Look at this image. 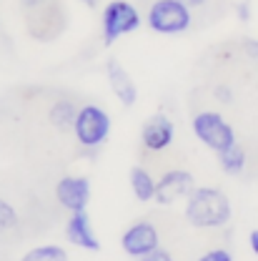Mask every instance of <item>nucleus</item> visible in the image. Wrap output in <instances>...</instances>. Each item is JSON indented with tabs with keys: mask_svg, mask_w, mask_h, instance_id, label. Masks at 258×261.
<instances>
[{
	"mask_svg": "<svg viewBox=\"0 0 258 261\" xmlns=\"http://www.w3.org/2000/svg\"><path fill=\"white\" fill-rule=\"evenodd\" d=\"M233 216V206L221 189L216 186H195L186 198V221L193 228H221Z\"/></svg>",
	"mask_w": 258,
	"mask_h": 261,
	"instance_id": "1",
	"label": "nucleus"
},
{
	"mask_svg": "<svg viewBox=\"0 0 258 261\" xmlns=\"http://www.w3.org/2000/svg\"><path fill=\"white\" fill-rule=\"evenodd\" d=\"M191 128H193L195 138L206 148H211L213 153H221V151L231 148L233 143H238L233 126L218 111H200V113H195L193 121H191Z\"/></svg>",
	"mask_w": 258,
	"mask_h": 261,
	"instance_id": "2",
	"label": "nucleus"
},
{
	"mask_svg": "<svg viewBox=\"0 0 258 261\" xmlns=\"http://www.w3.org/2000/svg\"><path fill=\"white\" fill-rule=\"evenodd\" d=\"M191 8L181 0H153L148 8V28L161 35H181L191 28Z\"/></svg>",
	"mask_w": 258,
	"mask_h": 261,
	"instance_id": "3",
	"label": "nucleus"
},
{
	"mask_svg": "<svg viewBox=\"0 0 258 261\" xmlns=\"http://www.w3.org/2000/svg\"><path fill=\"white\" fill-rule=\"evenodd\" d=\"M100 28H103V43L113 45L118 38H123L128 33H135L140 28V13L128 0H110L103 8Z\"/></svg>",
	"mask_w": 258,
	"mask_h": 261,
	"instance_id": "4",
	"label": "nucleus"
},
{
	"mask_svg": "<svg viewBox=\"0 0 258 261\" xmlns=\"http://www.w3.org/2000/svg\"><path fill=\"white\" fill-rule=\"evenodd\" d=\"M73 133H75V141L80 146H85V148L103 146L108 141V136H110V116H108V111H103L96 103L80 106Z\"/></svg>",
	"mask_w": 258,
	"mask_h": 261,
	"instance_id": "5",
	"label": "nucleus"
},
{
	"mask_svg": "<svg viewBox=\"0 0 258 261\" xmlns=\"http://www.w3.org/2000/svg\"><path fill=\"white\" fill-rule=\"evenodd\" d=\"M121 246H123V251L128 256L140 261L143 256H148L151 251H156L161 246V233L151 221H135V224H130L123 231Z\"/></svg>",
	"mask_w": 258,
	"mask_h": 261,
	"instance_id": "6",
	"label": "nucleus"
},
{
	"mask_svg": "<svg viewBox=\"0 0 258 261\" xmlns=\"http://www.w3.org/2000/svg\"><path fill=\"white\" fill-rule=\"evenodd\" d=\"M193 191H195L193 173H188V171H183V168H170V171H165L161 178H158L156 203L170 206V203H178V201L188 198Z\"/></svg>",
	"mask_w": 258,
	"mask_h": 261,
	"instance_id": "7",
	"label": "nucleus"
},
{
	"mask_svg": "<svg viewBox=\"0 0 258 261\" xmlns=\"http://www.w3.org/2000/svg\"><path fill=\"white\" fill-rule=\"evenodd\" d=\"M55 198L65 211H88L91 203V181L88 176H63L55 184Z\"/></svg>",
	"mask_w": 258,
	"mask_h": 261,
	"instance_id": "8",
	"label": "nucleus"
},
{
	"mask_svg": "<svg viewBox=\"0 0 258 261\" xmlns=\"http://www.w3.org/2000/svg\"><path fill=\"white\" fill-rule=\"evenodd\" d=\"M176 138V123L165 116V113H153L143 128H140V141L148 151L158 153V151H165Z\"/></svg>",
	"mask_w": 258,
	"mask_h": 261,
	"instance_id": "9",
	"label": "nucleus"
},
{
	"mask_svg": "<svg viewBox=\"0 0 258 261\" xmlns=\"http://www.w3.org/2000/svg\"><path fill=\"white\" fill-rule=\"evenodd\" d=\"M105 78H108V86H110L113 96L118 98L126 108L135 106V100H138V86H135L133 75L128 73V68L121 63L118 58H108L105 61Z\"/></svg>",
	"mask_w": 258,
	"mask_h": 261,
	"instance_id": "10",
	"label": "nucleus"
},
{
	"mask_svg": "<svg viewBox=\"0 0 258 261\" xmlns=\"http://www.w3.org/2000/svg\"><path fill=\"white\" fill-rule=\"evenodd\" d=\"M65 241L70 246L83 249V251H98L100 249V241H98L88 211H75V214L68 216V221H65Z\"/></svg>",
	"mask_w": 258,
	"mask_h": 261,
	"instance_id": "11",
	"label": "nucleus"
},
{
	"mask_svg": "<svg viewBox=\"0 0 258 261\" xmlns=\"http://www.w3.org/2000/svg\"><path fill=\"white\" fill-rule=\"evenodd\" d=\"M156 186H158V181L151 176L148 168H143V166L130 168V191L140 203L156 201Z\"/></svg>",
	"mask_w": 258,
	"mask_h": 261,
	"instance_id": "12",
	"label": "nucleus"
},
{
	"mask_svg": "<svg viewBox=\"0 0 258 261\" xmlns=\"http://www.w3.org/2000/svg\"><path fill=\"white\" fill-rule=\"evenodd\" d=\"M78 106L70 100V98H58L53 106H50V111H48V121H50V126L58 130H70L75 126V118H78Z\"/></svg>",
	"mask_w": 258,
	"mask_h": 261,
	"instance_id": "13",
	"label": "nucleus"
},
{
	"mask_svg": "<svg viewBox=\"0 0 258 261\" xmlns=\"http://www.w3.org/2000/svg\"><path fill=\"white\" fill-rule=\"evenodd\" d=\"M216 156H218V166L223 168V173H228V176L243 173V168H246V151H243L238 143H233L231 148L216 153Z\"/></svg>",
	"mask_w": 258,
	"mask_h": 261,
	"instance_id": "14",
	"label": "nucleus"
},
{
	"mask_svg": "<svg viewBox=\"0 0 258 261\" xmlns=\"http://www.w3.org/2000/svg\"><path fill=\"white\" fill-rule=\"evenodd\" d=\"M18 261H70V259H68V251L61 244H40V246H33L31 251H25Z\"/></svg>",
	"mask_w": 258,
	"mask_h": 261,
	"instance_id": "15",
	"label": "nucleus"
},
{
	"mask_svg": "<svg viewBox=\"0 0 258 261\" xmlns=\"http://www.w3.org/2000/svg\"><path fill=\"white\" fill-rule=\"evenodd\" d=\"M20 224V216L15 211V206L5 198H0V233H8V231H15Z\"/></svg>",
	"mask_w": 258,
	"mask_h": 261,
	"instance_id": "16",
	"label": "nucleus"
},
{
	"mask_svg": "<svg viewBox=\"0 0 258 261\" xmlns=\"http://www.w3.org/2000/svg\"><path fill=\"white\" fill-rule=\"evenodd\" d=\"M198 261H233V254L228 249H211L203 256H198Z\"/></svg>",
	"mask_w": 258,
	"mask_h": 261,
	"instance_id": "17",
	"label": "nucleus"
},
{
	"mask_svg": "<svg viewBox=\"0 0 258 261\" xmlns=\"http://www.w3.org/2000/svg\"><path fill=\"white\" fill-rule=\"evenodd\" d=\"M140 261H176V259H173V256H170L165 249H161V246H158L156 251H151L148 256H143Z\"/></svg>",
	"mask_w": 258,
	"mask_h": 261,
	"instance_id": "18",
	"label": "nucleus"
},
{
	"mask_svg": "<svg viewBox=\"0 0 258 261\" xmlns=\"http://www.w3.org/2000/svg\"><path fill=\"white\" fill-rule=\"evenodd\" d=\"M248 246H251V251L258 256V228H253V231L248 233Z\"/></svg>",
	"mask_w": 258,
	"mask_h": 261,
	"instance_id": "19",
	"label": "nucleus"
},
{
	"mask_svg": "<svg viewBox=\"0 0 258 261\" xmlns=\"http://www.w3.org/2000/svg\"><path fill=\"white\" fill-rule=\"evenodd\" d=\"M246 53H248L251 58H258V43L256 40H248V43H246Z\"/></svg>",
	"mask_w": 258,
	"mask_h": 261,
	"instance_id": "20",
	"label": "nucleus"
},
{
	"mask_svg": "<svg viewBox=\"0 0 258 261\" xmlns=\"http://www.w3.org/2000/svg\"><path fill=\"white\" fill-rule=\"evenodd\" d=\"M181 3H186L188 8H200V5H206L208 0H181Z\"/></svg>",
	"mask_w": 258,
	"mask_h": 261,
	"instance_id": "21",
	"label": "nucleus"
}]
</instances>
